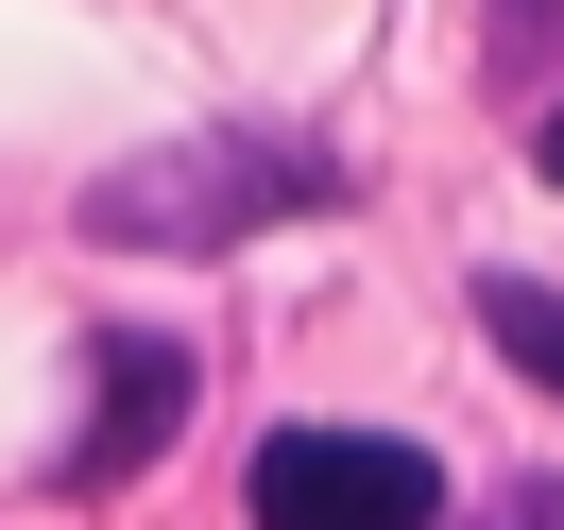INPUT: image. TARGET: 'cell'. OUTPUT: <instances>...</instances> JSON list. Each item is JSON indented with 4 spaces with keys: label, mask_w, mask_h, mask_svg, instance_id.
Returning <instances> with one entry per match:
<instances>
[{
    "label": "cell",
    "mask_w": 564,
    "mask_h": 530,
    "mask_svg": "<svg viewBox=\"0 0 564 530\" xmlns=\"http://www.w3.org/2000/svg\"><path fill=\"white\" fill-rule=\"evenodd\" d=\"M172 411H188V343H138V325H120L104 343V428L69 445V479H120L138 445H172Z\"/></svg>",
    "instance_id": "obj_3"
},
{
    "label": "cell",
    "mask_w": 564,
    "mask_h": 530,
    "mask_svg": "<svg viewBox=\"0 0 564 530\" xmlns=\"http://www.w3.org/2000/svg\"><path fill=\"white\" fill-rule=\"evenodd\" d=\"M530 172H547V188H564V104H547V138H530Z\"/></svg>",
    "instance_id": "obj_7"
},
{
    "label": "cell",
    "mask_w": 564,
    "mask_h": 530,
    "mask_svg": "<svg viewBox=\"0 0 564 530\" xmlns=\"http://www.w3.org/2000/svg\"><path fill=\"white\" fill-rule=\"evenodd\" d=\"M240 496H257V530H427L445 513L427 445H393V428H274Z\"/></svg>",
    "instance_id": "obj_1"
},
{
    "label": "cell",
    "mask_w": 564,
    "mask_h": 530,
    "mask_svg": "<svg viewBox=\"0 0 564 530\" xmlns=\"http://www.w3.org/2000/svg\"><path fill=\"white\" fill-rule=\"evenodd\" d=\"M496 530H564V496H513V513H496Z\"/></svg>",
    "instance_id": "obj_6"
},
{
    "label": "cell",
    "mask_w": 564,
    "mask_h": 530,
    "mask_svg": "<svg viewBox=\"0 0 564 530\" xmlns=\"http://www.w3.org/2000/svg\"><path fill=\"white\" fill-rule=\"evenodd\" d=\"M274 188H308V172H274V154H240V172H104L86 223H104V240H188V223H240V206H274Z\"/></svg>",
    "instance_id": "obj_2"
},
{
    "label": "cell",
    "mask_w": 564,
    "mask_h": 530,
    "mask_svg": "<svg viewBox=\"0 0 564 530\" xmlns=\"http://www.w3.org/2000/svg\"><path fill=\"white\" fill-rule=\"evenodd\" d=\"M479 325H496V359H513V377L564 393V291H547V274H479Z\"/></svg>",
    "instance_id": "obj_4"
},
{
    "label": "cell",
    "mask_w": 564,
    "mask_h": 530,
    "mask_svg": "<svg viewBox=\"0 0 564 530\" xmlns=\"http://www.w3.org/2000/svg\"><path fill=\"white\" fill-rule=\"evenodd\" d=\"M564 52V0H496V69H547Z\"/></svg>",
    "instance_id": "obj_5"
}]
</instances>
